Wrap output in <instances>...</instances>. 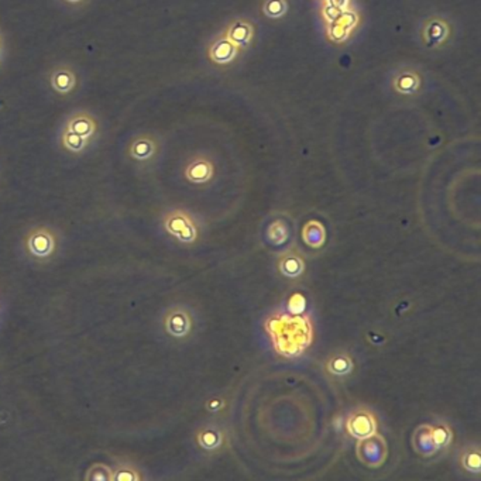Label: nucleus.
Instances as JSON below:
<instances>
[{
    "label": "nucleus",
    "mask_w": 481,
    "mask_h": 481,
    "mask_svg": "<svg viewBox=\"0 0 481 481\" xmlns=\"http://www.w3.org/2000/svg\"><path fill=\"white\" fill-rule=\"evenodd\" d=\"M57 242L58 236L51 228H34L26 236L27 254L37 261H45L54 256L57 250Z\"/></svg>",
    "instance_id": "1"
},
{
    "label": "nucleus",
    "mask_w": 481,
    "mask_h": 481,
    "mask_svg": "<svg viewBox=\"0 0 481 481\" xmlns=\"http://www.w3.org/2000/svg\"><path fill=\"white\" fill-rule=\"evenodd\" d=\"M48 85L57 96L68 98L77 92L80 75L71 64L59 62L48 71Z\"/></svg>",
    "instance_id": "2"
},
{
    "label": "nucleus",
    "mask_w": 481,
    "mask_h": 481,
    "mask_svg": "<svg viewBox=\"0 0 481 481\" xmlns=\"http://www.w3.org/2000/svg\"><path fill=\"white\" fill-rule=\"evenodd\" d=\"M61 128L81 135L82 139L94 145V142L98 139L101 133V123L92 112L78 109L66 116V119L61 124Z\"/></svg>",
    "instance_id": "3"
},
{
    "label": "nucleus",
    "mask_w": 481,
    "mask_h": 481,
    "mask_svg": "<svg viewBox=\"0 0 481 481\" xmlns=\"http://www.w3.org/2000/svg\"><path fill=\"white\" fill-rule=\"evenodd\" d=\"M160 150V142L150 133L134 135L127 145V157L137 164H147L156 158Z\"/></svg>",
    "instance_id": "4"
},
{
    "label": "nucleus",
    "mask_w": 481,
    "mask_h": 481,
    "mask_svg": "<svg viewBox=\"0 0 481 481\" xmlns=\"http://www.w3.org/2000/svg\"><path fill=\"white\" fill-rule=\"evenodd\" d=\"M359 23L360 15L353 8H349L343 10L336 20L326 24V37L334 44L345 43L349 40Z\"/></svg>",
    "instance_id": "5"
},
{
    "label": "nucleus",
    "mask_w": 481,
    "mask_h": 481,
    "mask_svg": "<svg viewBox=\"0 0 481 481\" xmlns=\"http://www.w3.org/2000/svg\"><path fill=\"white\" fill-rule=\"evenodd\" d=\"M421 36L427 48H439L445 45L450 37V24L439 16H432L424 23Z\"/></svg>",
    "instance_id": "6"
},
{
    "label": "nucleus",
    "mask_w": 481,
    "mask_h": 481,
    "mask_svg": "<svg viewBox=\"0 0 481 481\" xmlns=\"http://www.w3.org/2000/svg\"><path fill=\"white\" fill-rule=\"evenodd\" d=\"M165 230L182 243H191L196 237V229L191 218L182 211H172L164 219Z\"/></svg>",
    "instance_id": "7"
},
{
    "label": "nucleus",
    "mask_w": 481,
    "mask_h": 481,
    "mask_svg": "<svg viewBox=\"0 0 481 481\" xmlns=\"http://www.w3.org/2000/svg\"><path fill=\"white\" fill-rule=\"evenodd\" d=\"M215 167L209 158L203 156L193 157L185 167V178L192 184H205L212 179Z\"/></svg>",
    "instance_id": "8"
},
{
    "label": "nucleus",
    "mask_w": 481,
    "mask_h": 481,
    "mask_svg": "<svg viewBox=\"0 0 481 481\" xmlns=\"http://www.w3.org/2000/svg\"><path fill=\"white\" fill-rule=\"evenodd\" d=\"M165 330L172 337H184L191 332V316L182 308H172L164 319Z\"/></svg>",
    "instance_id": "9"
},
{
    "label": "nucleus",
    "mask_w": 481,
    "mask_h": 481,
    "mask_svg": "<svg viewBox=\"0 0 481 481\" xmlns=\"http://www.w3.org/2000/svg\"><path fill=\"white\" fill-rule=\"evenodd\" d=\"M239 51L240 50L226 36H223L209 45L208 57L212 62L218 65H226L237 57Z\"/></svg>",
    "instance_id": "10"
},
{
    "label": "nucleus",
    "mask_w": 481,
    "mask_h": 481,
    "mask_svg": "<svg viewBox=\"0 0 481 481\" xmlns=\"http://www.w3.org/2000/svg\"><path fill=\"white\" fill-rule=\"evenodd\" d=\"M376 421L369 412H357L348 422V431L357 439H367L376 434Z\"/></svg>",
    "instance_id": "11"
},
{
    "label": "nucleus",
    "mask_w": 481,
    "mask_h": 481,
    "mask_svg": "<svg viewBox=\"0 0 481 481\" xmlns=\"http://www.w3.org/2000/svg\"><path fill=\"white\" fill-rule=\"evenodd\" d=\"M239 50L247 48L254 37V27L247 20H235L229 24L225 34Z\"/></svg>",
    "instance_id": "12"
},
{
    "label": "nucleus",
    "mask_w": 481,
    "mask_h": 481,
    "mask_svg": "<svg viewBox=\"0 0 481 481\" xmlns=\"http://www.w3.org/2000/svg\"><path fill=\"white\" fill-rule=\"evenodd\" d=\"M58 146L66 154L81 156L89 150L92 143L82 139L81 135H77L71 131H66V130L59 127V130H58Z\"/></svg>",
    "instance_id": "13"
},
{
    "label": "nucleus",
    "mask_w": 481,
    "mask_h": 481,
    "mask_svg": "<svg viewBox=\"0 0 481 481\" xmlns=\"http://www.w3.org/2000/svg\"><path fill=\"white\" fill-rule=\"evenodd\" d=\"M422 80L415 70H402L392 81V88L401 95H414L421 89Z\"/></svg>",
    "instance_id": "14"
},
{
    "label": "nucleus",
    "mask_w": 481,
    "mask_h": 481,
    "mask_svg": "<svg viewBox=\"0 0 481 481\" xmlns=\"http://www.w3.org/2000/svg\"><path fill=\"white\" fill-rule=\"evenodd\" d=\"M360 447L362 460L367 461L370 466L380 464L385 457L384 442L377 436H370V441H364Z\"/></svg>",
    "instance_id": "15"
},
{
    "label": "nucleus",
    "mask_w": 481,
    "mask_h": 481,
    "mask_svg": "<svg viewBox=\"0 0 481 481\" xmlns=\"http://www.w3.org/2000/svg\"><path fill=\"white\" fill-rule=\"evenodd\" d=\"M304 240L312 247H320L325 240V229L318 222H309L304 229Z\"/></svg>",
    "instance_id": "16"
},
{
    "label": "nucleus",
    "mask_w": 481,
    "mask_h": 481,
    "mask_svg": "<svg viewBox=\"0 0 481 481\" xmlns=\"http://www.w3.org/2000/svg\"><path fill=\"white\" fill-rule=\"evenodd\" d=\"M262 12L268 19H281L288 12L287 0H265Z\"/></svg>",
    "instance_id": "17"
},
{
    "label": "nucleus",
    "mask_w": 481,
    "mask_h": 481,
    "mask_svg": "<svg viewBox=\"0 0 481 481\" xmlns=\"http://www.w3.org/2000/svg\"><path fill=\"white\" fill-rule=\"evenodd\" d=\"M280 268H281L283 274H286L287 277H298L299 274L304 271V262L298 256L288 254L283 258Z\"/></svg>",
    "instance_id": "18"
},
{
    "label": "nucleus",
    "mask_w": 481,
    "mask_h": 481,
    "mask_svg": "<svg viewBox=\"0 0 481 481\" xmlns=\"http://www.w3.org/2000/svg\"><path fill=\"white\" fill-rule=\"evenodd\" d=\"M140 474L135 468H133L130 464H120L114 470H112V480H120V481H134L140 480Z\"/></svg>",
    "instance_id": "19"
},
{
    "label": "nucleus",
    "mask_w": 481,
    "mask_h": 481,
    "mask_svg": "<svg viewBox=\"0 0 481 481\" xmlns=\"http://www.w3.org/2000/svg\"><path fill=\"white\" fill-rule=\"evenodd\" d=\"M87 480H99V481H110L112 480V470L108 466L96 464L92 470H89V474L87 475Z\"/></svg>",
    "instance_id": "20"
},
{
    "label": "nucleus",
    "mask_w": 481,
    "mask_h": 481,
    "mask_svg": "<svg viewBox=\"0 0 481 481\" xmlns=\"http://www.w3.org/2000/svg\"><path fill=\"white\" fill-rule=\"evenodd\" d=\"M352 369V363L348 357H337V359H333L329 364V370L334 374H346L349 373Z\"/></svg>",
    "instance_id": "21"
},
{
    "label": "nucleus",
    "mask_w": 481,
    "mask_h": 481,
    "mask_svg": "<svg viewBox=\"0 0 481 481\" xmlns=\"http://www.w3.org/2000/svg\"><path fill=\"white\" fill-rule=\"evenodd\" d=\"M418 447L421 450H424L427 454H429V453L435 452V449H438L435 442H434L432 429H428L424 434H418Z\"/></svg>",
    "instance_id": "22"
},
{
    "label": "nucleus",
    "mask_w": 481,
    "mask_h": 481,
    "mask_svg": "<svg viewBox=\"0 0 481 481\" xmlns=\"http://www.w3.org/2000/svg\"><path fill=\"white\" fill-rule=\"evenodd\" d=\"M199 442L205 449H214L219 442V436L214 431H206L199 436Z\"/></svg>",
    "instance_id": "23"
},
{
    "label": "nucleus",
    "mask_w": 481,
    "mask_h": 481,
    "mask_svg": "<svg viewBox=\"0 0 481 481\" xmlns=\"http://www.w3.org/2000/svg\"><path fill=\"white\" fill-rule=\"evenodd\" d=\"M432 436H434V442H435L436 447H441V446L446 445L449 442V439H450L447 429L443 428V427H439L438 429H432Z\"/></svg>",
    "instance_id": "24"
},
{
    "label": "nucleus",
    "mask_w": 481,
    "mask_h": 481,
    "mask_svg": "<svg viewBox=\"0 0 481 481\" xmlns=\"http://www.w3.org/2000/svg\"><path fill=\"white\" fill-rule=\"evenodd\" d=\"M59 3L70 10H81L91 3V0H59Z\"/></svg>",
    "instance_id": "25"
},
{
    "label": "nucleus",
    "mask_w": 481,
    "mask_h": 481,
    "mask_svg": "<svg viewBox=\"0 0 481 481\" xmlns=\"http://www.w3.org/2000/svg\"><path fill=\"white\" fill-rule=\"evenodd\" d=\"M325 5H329L332 8H336L339 10H346L352 8V0H323Z\"/></svg>",
    "instance_id": "26"
},
{
    "label": "nucleus",
    "mask_w": 481,
    "mask_h": 481,
    "mask_svg": "<svg viewBox=\"0 0 481 481\" xmlns=\"http://www.w3.org/2000/svg\"><path fill=\"white\" fill-rule=\"evenodd\" d=\"M6 57H8V45H6V37H5L3 31H2V29H0V70H2V66L5 65Z\"/></svg>",
    "instance_id": "27"
}]
</instances>
